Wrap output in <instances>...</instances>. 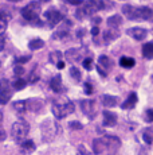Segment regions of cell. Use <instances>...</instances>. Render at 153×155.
I'll list each match as a JSON object with an SVG mask.
<instances>
[{
  "mask_svg": "<svg viewBox=\"0 0 153 155\" xmlns=\"http://www.w3.org/2000/svg\"><path fill=\"white\" fill-rule=\"evenodd\" d=\"M122 14L129 20H134V22L149 20L153 16V11L149 7H133L129 4H125L122 7Z\"/></svg>",
  "mask_w": 153,
  "mask_h": 155,
  "instance_id": "obj_2",
  "label": "cell"
},
{
  "mask_svg": "<svg viewBox=\"0 0 153 155\" xmlns=\"http://www.w3.org/2000/svg\"><path fill=\"white\" fill-rule=\"evenodd\" d=\"M57 66H58V69H63V68H64V62L63 61H59L57 64Z\"/></svg>",
  "mask_w": 153,
  "mask_h": 155,
  "instance_id": "obj_42",
  "label": "cell"
},
{
  "mask_svg": "<svg viewBox=\"0 0 153 155\" xmlns=\"http://www.w3.org/2000/svg\"><path fill=\"white\" fill-rule=\"evenodd\" d=\"M98 34H99V28L97 27V26H94V27L92 28V35L93 37H97Z\"/></svg>",
  "mask_w": 153,
  "mask_h": 155,
  "instance_id": "obj_40",
  "label": "cell"
},
{
  "mask_svg": "<svg viewBox=\"0 0 153 155\" xmlns=\"http://www.w3.org/2000/svg\"><path fill=\"white\" fill-rule=\"evenodd\" d=\"M120 37V31L117 28H113V27H109L106 31L104 32V42L109 45L111 42H114V41L117 39V38Z\"/></svg>",
  "mask_w": 153,
  "mask_h": 155,
  "instance_id": "obj_14",
  "label": "cell"
},
{
  "mask_svg": "<svg viewBox=\"0 0 153 155\" xmlns=\"http://www.w3.org/2000/svg\"><path fill=\"white\" fill-rule=\"evenodd\" d=\"M120 65H121L122 68L129 69V68H133L134 65H136V61H134L133 58H130V57H121V59H120Z\"/></svg>",
  "mask_w": 153,
  "mask_h": 155,
  "instance_id": "obj_26",
  "label": "cell"
},
{
  "mask_svg": "<svg viewBox=\"0 0 153 155\" xmlns=\"http://www.w3.org/2000/svg\"><path fill=\"white\" fill-rule=\"evenodd\" d=\"M81 108L82 112L85 113L87 119H93L97 115V108H95V101L94 100H82L81 101Z\"/></svg>",
  "mask_w": 153,
  "mask_h": 155,
  "instance_id": "obj_11",
  "label": "cell"
},
{
  "mask_svg": "<svg viewBox=\"0 0 153 155\" xmlns=\"http://www.w3.org/2000/svg\"><path fill=\"white\" fill-rule=\"evenodd\" d=\"M102 115H104L102 124H104L105 127H114L117 124V115L114 112L104 111V112H102Z\"/></svg>",
  "mask_w": 153,
  "mask_h": 155,
  "instance_id": "obj_13",
  "label": "cell"
},
{
  "mask_svg": "<svg viewBox=\"0 0 153 155\" xmlns=\"http://www.w3.org/2000/svg\"><path fill=\"white\" fill-rule=\"evenodd\" d=\"M8 2H12V3H17V2H20V0H8Z\"/></svg>",
  "mask_w": 153,
  "mask_h": 155,
  "instance_id": "obj_43",
  "label": "cell"
},
{
  "mask_svg": "<svg viewBox=\"0 0 153 155\" xmlns=\"http://www.w3.org/2000/svg\"><path fill=\"white\" fill-rule=\"evenodd\" d=\"M52 113L57 119H64L66 116H69L70 113L74 112L75 107L71 101H67V103H54L52 104Z\"/></svg>",
  "mask_w": 153,
  "mask_h": 155,
  "instance_id": "obj_7",
  "label": "cell"
},
{
  "mask_svg": "<svg viewBox=\"0 0 153 155\" xmlns=\"http://www.w3.org/2000/svg\"><path fill=\"white\" fill-rule=\"evenodd\" d=\"M70 25H71V23H70V22H66V26H63V27H61V28L58 30V31L54 34V39H58V38L67 37V34H69Z\"/></svg>",
  "mask_w": 153,
  "mask_h": 155,
  "instance_id": "obj_25",
  "label": "cell"
},
{
  "mask_svg": "<svg viewBox=\"0 0 153 155\" xmlns=\"http://www.w3.org/2000/svg\"><path fill=\"white\" fill-rule=\"evenodd\" d=\"M108 26L113 28H118L122 25V16L121 15H111L110 18H108Z\"/></svg>",
  "mask_w": 153,
  "mask_h": 155,
  "instance_id": "obj_18",
  "label": "cell"
},
{
  "mask_svg": "<svg viewBox=\"0 0 153 155\" xmlns=\"http://www.w3.org/2000/svg\"><path fill=\"white\" fill-rule=\"evenodd\" d=\"M50 88H51L54 92H57V93H59V92L63 91V86H62V77L59 74L52 77V80L50 81Z\"/></svg>",
  "mask_w": 153,
  "mask_h": 155,
  "instance_id": "obj_17",
  "label": "cell"
},
{
  "mask_svg": "<svg viewBox=\"0 0 153 155\" xmlns=\"http://www.w3.org/2000/svg\"><path fill=\"white\" fill-rule=\"evenodd\" d=\"M42 2H50V0H42Z\"/></svg>",
  "mask_w": 153,
  "mask_h": 155,
  "instance_id": "obj_44",
  "label": "cell"
},
{
  "mask_svg": "<svg viewBox=\"0 0 153 155\" xmlns=\"http://www.w3.org/2000/svg\"><path fill=\"white\" fill-rule=\"evenodd\" d=\"M26 85H27V82H26V80H23V78H17V80H15L14 81V84H12V86L16 89V91H20V89H23V88H26Z\"/></svg>",
  "mask_w": 153,
  "mask_h": 155,
  "instance_id": "obj_30",
  "label": "cell"
},
{
  "mask_svg": "<svg viewBox=\"0 0 153 155\" xmlns=\"http://www.w3.org/2000/svg\"><path fill=\"white\" fill-rule=\"evenodd\" d=\"M142 55L146 59H153V42H148L142 46Z\"/></svg>",
  "mask_w": 153,
  "mask_h": 155,
  "instance_id": "obj_22",
  "label": "cell"
},
{
  "mask_svg": "<svg viewBox=\"0 0 153 155\" xmlns=\"http://www.w3.org/2000/svg\"><path fill=\"white\" fill-rule=\"evenodd\" d=\"M12 97V92H11V85L7 78L0 80V104L5 105Z\"/></svg>",
  "mask_w": 153,
  "mask_h": 155,
  "instance_id": "obj_8",
  "label": "cell"
},
{
  "mask_svg": "<svg viewBox=\"0 0 153 155\" xmlns=\"http://www.w3.org/2000/svg\"><path fill=\"white\" fill-rule=\"evenodd\" d=\"M59 61H62V53L61 51H52L50 54V62L57 65Z\"/></svg>",
  "mask_w": 153,
  "mask_h": 155,
  "instance_id": "obj_29",
  "label": "cell"
},
{
  "mask_svg": "<svg viewBox=\"0 0 153 155\" xmlns=\"http://www.w3.org/2000/svg\"><path fill=\"white\" fill-rule=\"evenodd\" d=\"M64 55H66V59H67L69 62H76V61H79V58H81L79 50H76V49H70V50H67Z\"/></svg>",
  "mask_w": 153,
  "mask_h": 155,
  "instance_id": "obj_20",
  "label": "cell"
},
{
  "mask_svg": "<svg viewBox=\"0 0 153 155\" xmlns=\"http://www.w3.org/2000/svg\"><path fill=\"white\" fill-rule=\"evenodd\" d=\"M121 142L117 136L113 135H104L101 138H97L93 140V151L95 154H102V153H108V154H114L118 151Z\"/></svg>",
  "mask_w": 153,
  "mask_h": 155,
  "instance_id": "obj_1",
  "label": "cell"
},
{
  "mask_svg": "<svg viewBox=\"0 0 153 155\" xmlns=\"http://www.w3.org/2000/svg\"><path fill=\"white\" fill-rule=\"evenodd\" d=\"M113 68V59L109 58L108 55H99L98 58V66H97V69H98V73L101 74L102 77H106L109 70Z\"/></svg>",
  "mask_w": 153,
  "mask_h": 155,
  "instance_id": "obj_10",
  "label": "cell"
},
{
  "mask_svg": "<svg viewBox=\"0 0 153 155\" xmlns=\"http://www.w3.org/2000/svg\"><path fill=\"white\" fill-rule=\"evenodd\" d=\"M30 58H31L30 55L19 57V58H16V59H15V62H16V64H19V65H22V64H26V62H28V61H30Z\"/></svg>",
  "mask_w": 153,
  "mask_h": 155,
  "instance_id": "obj_35",
  "label": "cell"
},
{
  "mask_svg": "<svg viewBox=\"0 0 153 155\" xmlns=\"http://www.w3.org/2000/svg\"><path fill=\"white\" fill-rule=\"evenodd\" d=\"M39 14H40V4L38 2H31L26 7L22 8V16L30 23H32V25L42 26V22L39 20Z\"/></svg>",
  "mask_w": 153,
  "mask_h": 155,
  "instance_id": "obj_4",
  "label": "cell"
},
{
  "mask_svg": "<svg viewBox=\"0 0 153 155\" xmlns=\"http://www.w3.org/2000/svg\"><path fill=\"white\" fill-rule=\"evenodd\" d=\"M12 108L15 109V112L17 113H23V112H26L27 111V104H26V101H15V103L12 104Z\"/></svg>",
  "mask_w": 153,
  "mask_h": 155,
  "instance_id": "obj_27",
  "label": "cell"
},
{
  "mask_svg": "<svg viewBox=\"0 0 153 155\" xmlns=\"http://www.w3.org/2000/svg\"><path fill=\"white\" fill-rule=\"evenodd\" d=\"M45 46V42H43L42 39H32L30 41V43H28V47H30V50H39L42 49V47Z\"/></svg>",
  "mask_w": 153,
  "mask_h": 155,
  "instance_id": "obj_28",
  "label": "cell"
},
{
  "mask_svg": "<svg viewBox=\"0 0 153 155\" xmlns=\"http://www.w3.org/2000/svg\"><path fill=\"white\" fill-rule=\"evenodd\" d=\"M43 16H45L47 25H48L50 27H55L58 23H61L62 20H63V15H62L57 8H50V10H47Z\"/></svg>",
  "mask_w": 153,
  "mask_h": 155,
  "instance_id": "obj_9",
  "label": "cell"
},
{
  "mask_svg": "<svg viewBox=\"0 0 153 155\" xmlns=\"http://www.w3.org/2000/svg\"><path fill=\"white\" fill-rule=\"evenodd\" d=\"M142 139L146 144H152L153 143V127H148L144 130L142 132Z\"/></svg>",
  "mask_w": 153,
  "mask_h": 155,
  "instance_id": "obj_23",
  "label": "cell"
},
{
  "mask_svg": "<svg viewBox=\"0 0 153 155\" xmlns=\"http://www.w3.org/2000/svg\"><path fill=\"white\" fill-rule=\"evenodd\" d=\"M14 73H15V76L19 77V76H22V74L24 73V69H23V66H22V65H19V64H17L16 66L14 68Z\"/></svg>",
  "mask_w": 153,
  "mask_h": 155,
  "instance_id": "obj_33",
  "label": "cell"
},
{
  "mask_svg": "<svg viewBox=\"0 0 153 155\" xmlns=\"http://www.w3.org/2000/svg\"><path fill=\"white\" fill-rule=\"evenodd\" d=\"M85 93L86 94H92L93 93V86L89 84V82H86L85 84Z\"/></svg>",
  "mask_w": 153,
  "mask_h": 155,
  "instance_id": "obj_36",
  "label": "cell"
},
{
  "mask_svg": "<svg viewBox=\"0 0 153 155\" xmlns=\"http://www.w3.org/2000/svg\"><path fill=\"white\" fill-rule=\"evenodd\" d=\"M69 4H73V5H81L83 3V0H67Z\"/></svg>",
  "mask_w": 153,
  "mask_h": 155,
  "instance_id": "obj_37",
  "label": "cell"
},
{
  "mask_svg": "<svg viewBox=\"0 0 153 155\" xmlns=\"http://www.w3.org/2000/svg\"><path fill=\"white\" fill-rule=\"evenodd\" d=\"M137 100H138L137 99V94L136 93H130L128 96V99L122 103L121 108L122 109H132V108H134V107H136V104H137Z\"/></svg>",
  "mask_w": 153,
  "mask_h": 155,
  "instance_id": "obj_16",
  "label": "cell"
},
{
  "mask_svg": "<svg viewBox=\"0 0 153 155\" xmlns=\"http://www.w3.org/2000/svg\"><path fill=\"white\" fill-rule=\"evenodd\" d=\"M70 76H71L75 81H79V80H81V71H79L78 68L73 66V68H70Z\"/></svg>",
  "mask_w": 153,
  "mask_h": 155,
  "instance_id": "obj_31",
  "label": "cell"
},
{
  "mask_svg": "<svg viewBox=\"0 0 153 155\" xmlns=\"http://www.w3.org/2000/svg\"><path fill=\"white\" fill-rule=\"evenodd\" d=\"M26 104H27V109H31L34 112H38L43 105V101L39 99H32V100H26Z\"/></svg>",
  "mask_w": 153,
  "mask_h": 155,
  "instance_id": "obj_19",
  "label": "cell"
},
{
  "mask_svg": "<svg viewBox=\"0 0 153 155\" xmlns=\"http://www.w3.org/2000/svg\"><path fill=\"white\" fill-rule=\"evenodd\" d=\"M126 34L136 41H144L146 38V35H148V31H146L145 28H141V27H133V28L126 30Z\"/></svg>",
  "mask_w": 153,
  "mask_h": 155,
  "instance_id": "obj_12",
  "label": "cell"
},
{
  "mask_svg": "<svg viewBox=\"0 0 153 155\" xmlns=\"http://www.w3.org/2000/svg\"><path fill=\"white\" fill-rule=\"evenodd\" d=\"M10 15L5 14V12H0V34L5 31L7 28V25H8V20H10Z\"/></svg>",
  "mask_w": 153,
  "mask_h": 155,
  "instance_id": "obj_24",
  "label": "cell"
},
{
  "mask_svg": "<svg viewBox=\"0 0 153 155\" xmlns=\"http://www.w3.org/2000/svg\"><path fill=\"white\" fill-rule=\"evenodd\" d=\"M152 80H153V76H152Z\"/></svg>",
  "mask_w": 153,
  "mask_h": 155,
  "instance_id": "obj_45",
  "label": "cell"
},
{
  "mask_svg": "<svg viewBox=\"0 0 153 155\" xmlns=\"http://www.w3.org/2000/svg\"><path fill=\"white\" fill-rule=\"evenodd\" d=\"M146 119H148L149 121H153V108L146 111Z\"/></svg>",
  "mask_w": 153,
  "mask_h": 155,
  "instance_id": "obj_38",
  "label": "cell"
},
{
  "mask_svg": "<svg viewBox=\"0 0 153 155\" xmlns=\"http://www.w3.org/2000/svg\"><path fill=\"white\" fill-rule=\"evenodd\" d=\"M5 136H7V135H5V131H4V128H3L2 126H0V142H3V140H4V139H5Z\"/></svg>",
  "mask_w": 153,
  "mask_h": 155,
  "instance_id": "obj_39",
  "label": "cell"
},
{
  "mask_svg": "<svg viewBox=\"0 0 153 155\" xmlns=\"http://www.w3.org/2000/svg\"><path fill=\"white\" fill-rule=\"evenodd\" d=\"M101 10H104V0H87L79 10H76L75 15L78 19L83 20Z\"/></svg>",
  "mask_w": 153,
  "mask_h": 155,
  "instance_id": "obj_3",
  "label": "cell"
},
{
  "mask_svg": "<svg viewBox=\"0 0 153 155\" xmlns=\"http://www.w3.org/2000/svg\"><path fill=\"white\" fill-rule=\"evenodd\" d=\"M28 131H30V126L26 120H16L15 123L12 124V128H11V136L15 140L17 144H20L28 135Z\"/></svg>",
  "mask_w": 153,
  "mask_h": 155,
  "instance_id": "obj_5",
  "label": "cell"
},
{
  "mask_svg": "<svg viewBox=\"0 0 153 155\" xmlns=\"http://www.w3.org/2000/svg\"><path fill=\"white\" fill-rule=\"evenodd\" d=\"M40 132H42V140L48 143L51 140H54V138L57 136L58 134V126L55 121L50 120V119H47L42 123V126H40Z\"/></svg>",
  "mask_w": 153,
  "mask_h": 155,
  "instance_id": "obj_6",
  "label": "cell"
},
{
  "mask_svg": "<svg viewBox=\"0 0 153 155\" xmlns=\"http://www.w3.org/2000/svg\"><path fill=\"white\" fill-rule=\"evenodd\" d=\"M117 99L116 96H111V94H102L101 97V103L104 107H106V108H114V107L117 105Z\"/></svg>",
  "mask_w": 153,
  "mask_h": 155,
  "instance_id": "obj_15",
  "label": "cell"
},
{
  "mask_svg": "<svg viewBox=\"0 0 153 155\" xmlns=\"http://www.w3.org/2000/svg\"><path fill=\"white\" fill-rule=\"evenodd\" d=\"M20 150H22V153L24 154H30L32 153V151L35 150V144L32 140H23L22 143H20Z\"/></svg>",
  "mask_w": 153,
  "mask_h": 155,
  "instance_id": "obj_21",
  "label": "cell"
},
{
  "mask_svg": "<svg viewBox=\"0 0 153 155\" xmlns=\"http://www.w3.org/2000/svg\"><path fill=\"white\" fill-rule=\"evenodd\" d=\"M69 127L71 128V130H82V127H83V126H82L79 121H70Z\"/></svg>",
  "mask_w": 153,
  "mask_h": 155,
  "instance_id": "obj_34",
  "label": "cell"
},
{
  "mask_svg": "<svg viewBox=\"0 0 153 155\" xmlns=\"http://www.w3.org/2000/svg\"><path fill=\"white\" fill-rule=\"evenodd\" d=\"M3 47H4V37L0 34V51L3 50Z\"/></svg>",
  "mask_w": 153,
  "mask_h": 155,
  "instance_id": "obj_41",
  "label": "cell"
},
{
  "mask_svg": "<svg viewBox=\"0 0 153 155\" xmlns=\"http://www.w3.org/2000/svg\"><path fill=\"white\" fill-rule=\"evenodd\" d=\"M93 59L92 58H86V59H85V61H83V68H85V69H87V70H92L93 69Z\"/></svg>",
  "mask_w": 153,
  "mask_h": 155,
  "instance_id": "obj_32",
  "label": "cell"
}]
</instances>
